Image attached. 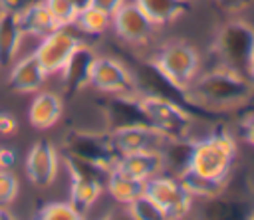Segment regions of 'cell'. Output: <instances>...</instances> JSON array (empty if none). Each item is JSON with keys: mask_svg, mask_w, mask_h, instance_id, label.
<instances>
[{"mask_svg": "<svg viewBox=\"0 0 254 220\" xmlns=\"http://www.w3.org/2000/svg\"><path fill=\"white\" fill-rule=\"evenodd\" d=\"M105 190L107 194L121 206L133 202L137 196H141L145 192V180L133 178L117 168H111L107 172V182H105Z\"/></svg>", "mask_w": 254, "mask_h": 220, "instance_id": "cell-21", "label": "cell"}, {"mask_svg": "<svg viewBox=\"0 0 254 220\" xmlns=\"http://www.w3.org/2000/svg\"><path fill=\"white\" fill-rule=\"evenodd\" d=\"M48 73L44 71L42 63L38 61L36 54L32 52L30 55L18 59L12 65V71L8 75V89L16 93H36L44 85Z\"/></svg>", "mask_w": 254, "mask_h": 220, "instance_id": "cell-16", "label": "cell"}, {"mask_svg": "<svg viewBox=\"0 0 254 220\" xmlns=\"http://www.w3.org/2000/svg\"><path fill=\"white\" fill-rule=\"evenodd\" d=\"M79 44H83V40L77 36L73 26H58L56 30H52L42 38L34 54L42 63L44 71L48 75H56L62 71V67L65 65V61Z\"/></svg>", "mask_w": 254, "mask_h": 220, "instance_id": "cell-10", "label": "cell"}, {"mask_svg": "<svg viewBox=\"0 0 254 220\" xmlns=\"http://www.w3.org/2000/svg\"><path fill=\"white\" fill-rule=\"evenodd\" d=\"M125 2L127 0H91V6L101 10V12H105L107 16H113Z\"/></svg>", "mask_w": 254, "mask_h": 220, "instance_id": "cell-30", "label": "cell"}, {"mask_svg": "<svg viewBox=\"0 0 254 220\" xmlns=\"http://www.w3.org/2000/svg\"><path fill=\"white\" fill-rule=\"evenodd\" d=\"M212 54L218 65L230 67L252 81V59H254V26L244 20L224 22L214 36Z\"/></svg>", "mask_w": 254, "mask_h": 220, "instance_id": "cell-4", "label": "cell"}, {"mask_svg": "<svg viewBox=\"0 0 254 220\" xmlns=\"http://www.w3.org/2000/svg\"><path fill=\"white\" fill-rule=\"evenodd\" d=\"M58 168H60V155L56 147L48 139L36 141L26 157V174L30 182L36 184L38 188H48L56 180Z\"/></svg>", "mask_w": 254, "mask_h": 220, "instance_id": "cell-13", "label": "cell"}, {"mask_svg": "<svg viewBox=\"0 0 254 220\" xmlns=\"http://www.w3.org/2000/svg\"><path fill=\"white\" fill-rule=\"evenodd\" d=\"M6 10V2L4 0H0V16H2V12Z\"/></svg>", "mask_w": 254, "mask_h": 220, "instance_id": "cell-35", "label": "cell"}, {"mask_svg": "<svg viewBox=\"0 0 254 220\" xmlns=\"http://www.w3.org/2000/svg\"><path fill=\"white\" fill-rule=\"evenodd\" d=\"M48 8V12L52 14V18L56 20L58 26H71L77 12L71 4V0H42Z\"/></svg>", "mask_w": 254, "mask_h": 220, "instance_id": "cell-25", "label": "cell"}, {"mask_svg": "<svg viewBox=\"0 0 254 220\" xmlns=\"http://www.w3.org/2000/svg\"><path fill=\"white\" fill-rule=\"evenodd\" d=\"M16 163V153L12 149H0V168H12Z\"/></svg>", "mask_w": 254, "mask_h": 220, "instance_id": "cell-31", "label": "cell"}, {"mask_svg": "<svg viewBox=\"0 0 254 220\" xmlns=\"http://www.w3.org/2000/svg\"><path fill=\"white\" fill-rule=\"evenodd\" d=\"M71 4L75 8V12H81V10H85V8L91 6V0H71Z\"/></svg>", "mask_w": 254, "mask_h": 220, "instance_id": "cell-32", "label": "cell"}, {"mask_svg": "<svg viewBox=\"0 0 254 220\" xmlns=\"http://www.w3.org/2000/svg\"><path fill=\"white\" fill-rule=\"evenodd\" d=\"M181 97L196 109L230 111L252 101V81L230 67L216 65L198 73Z\"/></svg>", "mask_w": 254, "mask_h": 220, "instance_id": "cell-1", "label": "cell"}, {"mask_svg": "<svg viewBox=\"0 0 254 220\" xmlns=\"http://www.w3.org/2000/svg\"><path fill=\"white\" fill-rule=\"evenodd\" d=\"M236 155V139L226 129H216L210 135L190 143V155L185 170L226 186L232 174Z\"/></svg>", "mask_w": 254, "mask_h": 220, "instance_id": "cell-2", "label": "cell"}, {"mask_svg": "<svg viewBox=\"0 0 254 220\" xmlns=\"http://www.w3.org/2000/svg\"><path fill=\"white\" fill-rule=\"evenodd\" d=\"M65 161V168L69 172V202L83 214L87 216V212L95 206V202L101 198L105 186L101 182V172L95 170L93 166L64 155Z\"/></svg>", "mask_w": 254, "mask_h": 220, "instance_id": "cell-9", "label": "cell"}, {"mask_svg": "<svg viewBox=\"0 0 254 220\" xmlns=\"http://www.w3.org/2000/svg\"><path fill=\"white\" fill-rule=\"evenodd\" d=\"M240 131H242L244 143L254 149V111H250L248 115L242 117V121H240Z\"/></svg>", "mask_w": 254, "mask_h": 220, "instance_id": "cell-28", "label": "cell"}, {"mask_svg": "<svg viewBox=\"0 0 254 220\" xmlns=\"http://www.w3.org/2000/svg\"><path fill=\"white\" fill-rule=\"evenodd\" d=\"M89 85L107 95H133L141 87L133 71L117 57L95 55L89 73Z\"/></svg>", "mask_w": 254, "mask_h": 220, "instance_id": "cell-8", "label": "cell"}, {"mask_svg": "<svg viewBox=\"0 0 254 220\" xmlns=\"http://www.w3.org/2000/svg\"><path fill=\"white\" fill-rule=\"evenodd\" d=\"M64 113L62 97L54 91H36V97L30 103L28 109V121L34 129L46 131L54 127Z\"/></svg>", "mask_w": 254, "mask_h": 220, "instance_id": "cell-17", "label": "cell"}, {"mask_svg": "<svg viewBox=\"0 0 254 220\" xmlns=\"http://www.w3.org/2000/svg\"><path fill=\"white\" fill-rule=\"evenodd\" d=\"M71 26H73L77 32L85 34V36L97 38V36H103V34L109 30V26H111V16H107L105 12H101V10L93 8V6H89V8L81 10V12H77V16H75V20H73Z\"/></svg>", "mask_w": 254, "mask_h": 220, "instance_id": "cell-22", "label": "cell"}, {"mask_svg": "<svg viewBox=\"0 0 254 220\" xmlns=\"http://www.w3.org/2000/svg\"><path fill=\"white\" fill-rule=\"evenodd\" d=\"M8 218H14V214L8 210V206H0V220H8Z\"/></svg>", "mask_w": 254, "mask_h": 220, "instance_id": "cell-33", "label": "cell"}, {"mask_svg": "<svg viewBox=\"0 0 254 220\" xmlns=\"http://www.w3.org/2000/svg\"><path fill=\"white\" fill-rule=\"evenodd\" d=\"M22 32L18 26V14L16 10H4L0 16V65L8 67L12 65L20 44H22Z\"/></svg>", "mask_w": 254, "mask_h": 220, "instance_id": "cell-20", "label": "cell"}, {"mask_svg": "<svg viewBox=\"0 0 254 220\" xmlns=\"http://www.w3.org/2000/svg\"><path fill=\"white\" fill-rule=\"evenodd\" d=\"M149 67L181 95L200 73V54L185 40H171L165 42L153 57H149Z\"/></svg>", "mask_w": 254, "mask_h": 220, "instance_id": "cell-3", "label": "cell"}, {"mask_svg": "<svg viewBox=\"0 0 254 220\" xmlns=\"http://www.w3.org/2000/svg\"><path fill=\"white\" fill-rule=\"evenodd\" d=\"M214 2H216L218 10H222L226 14H242L254 4V0H214Z\"/></svg>", "mask_w": 254, "mask_h": 220, "instance_id": "cell-27", "label": "cell"}, {"mask_svg": "<svg viewBox=\"0 0 254 220\" xmlns=\"http://www.w3.org/2000/svg\"><path fill=\"white\" fill-rule=\"evenodd\" d=\"M64 151L65 155L93 166L103 176H107V172L115 166L119 159V153L111 143L109 131L95 133V131L73 129L64 139Z\"/></svg>", "mask_w": 254, "mask_h": 220, "instance_id": "cell-6", "label": "cell"}, {"mask_svg": "<svg viewBox=\"0 0 254 220\" xmlns=\"http://www.w3.org/2000/svg\"><path fill=\"white\" fill-rule=\"evenodd\" d=\"M252 101H254V59H252Z\"/></svg>", "mask_w": 254, "mask_h": 220, "instance_id": "cell-34", "label": "cell"}, {"mask_svg": "<svg viewBox=\"0 0 254 220\" xmlns=\"http://www.w3.org/2000/svg\"><path fill=\"white\" fill-rule=\"evenodd\" d=\"M113 168L129 174L133 178L147 180L159 172H165L167 163H165L163 151H137V153L119 155Z\"/></svg>", "mask_w": 254, "mask_h": 220, "instance_id": "cell-15", "label": "cell"}, {"mask_svg": "<svg viewBox=\"0 0 254 220\" xmlns=\"http://www.w3.org/2000/svg\"><path fill=\"white\" fill-rule=\"evenodd\" d=\"M20 190L18 178L10 172V168H0V206H10Z\"/></svg>", "mask_w": 254, "mask_h": 220, "instance_id": "cell-26", "label": "cell"}, {"mask_svg": "<svg viewBox=\"0 0 254 220\" xmlns=\"http://www.w3.org/2000/svg\"><path fill=\"white\" fill-rule=\"evenodd\" d=\"M125 212L129 218L133 220H163V210L143 192L141 196H137L133 202L125 204Z\"/></svg>", "mask_w": 254, "mask_h": 220, "instance_id": "cell-23", "label": "cell"}, {"mask_svg": "<svg viewBox=\"0 0 254 220\" xmlns=\"http://www.w3.org/2000/svg\"><path fill=\"white\" fill-rule=\"evenodd\" d=\"M109 137L119 155L137 153V151H163L171 141H175L157 127L149 125L147 121H137L111 129Z\"/></svg>", "mask_w": 254, "mask_h": 220, "instance_id": "cell-11", "label": "cell"}, {"mask_svg": "<svg viewBox=\"0 0 254 220\" xmlns=\"http://www.w3.org/2000/svg\"><path fill=\"white\" fill-rule=\"evenodd\" d=\"M141 12L157 26H167L177 22L190 10V0H133Z\"/></svg>", "mask_w": 254, "mask_h": 220, "instance_id": "cell-19", "label": "cell"}, {"mask_svg": "<svg viewBox=\"0 0 254 220\" xmlns=\"http://www.w3.org/2000/svg\"><path fill=\"white\" fill-rule=\"evenodd\" d=\"M38 218H42V220H79L85 216L71 202H48L40 208Z\"/></svg>", "mask_w": 254, "mask_h": 220, "instance_id": "cell-24", "label": "cell"}, {"mask_svg": "<svg viewBox=\"0 0 254 220\" xmlns=\"http://www.w3.org/2000/svg\"><path fill=\"white\" fill-rule=\"evenodd\" d=\"M111 26L115 36L131 46H145L153 32H155V24L141 12V8L133 2L127 0L113 16H111Z\"/></svg>", "mask_w": 254, "mask_h": 220, "instance_id": "cell-12", "label": "cell"}, {"mask_svg": "<svg viewBox=\"0 0 254 220\" xmlns=\"http://www.w3.org/2000/svg\"><path fill=\"white\" fill-rule=\"evenodd\" d=\"M145 194L163 210V216L169 220H179L190 214L194 198L183 186V182L173 174L159 172L145 180Z\"/></svg>", "mask_w": 254, "mask_h": 220, "instance_id": "cell-7", "label": "cell"}, {"mask_svg": "<svg viewBox=\"0 0 254 220\" xmlns=\"http://www.w3.org/2000/svg\"><path fill=\"white\" fill-rule=\"evenodd\" d=\"M18 26L22 36H34V38H44L52 30L58 28L56 20L48 12L46 4L42 0H30L26 2L18 12Z\"/></svg>", "mask_w": 254, "mask_h": 220, "instance_id": "cell-18", "label": "cell"}, {"mask_svg": "<svg viewBox=\"0 0 254 220\" xmlns=\"http://www.w3.org/2000/svg\"><path fill=\"white\" fill-rule=\"evenodd\" d=\"M18 129V121L12 113H6V111H0V135H14Z\"/></svg>", "mask_w": 254, "mask_h": 220, "instance_id": "cell-29", "label": "cell"}, {"mask_svg": "<svg viewBox=\"0 0 254 220\" xmlns=\"http://www.w3.org/2000/svg\"><path fill=\"white\" fill-rule=\"evenodd\" d=\"M95 55L97 54L87 44H79L73 50V54L69 55V59L65 61V65L60 71L64 91L67 95H75L89 85V73H91V63H93Z\"/></svg>", "mask_w": 254, "mask_h": 220, "instance_id": "cell-14", "label": "cell"}, {"mask_svg": "<svg viewBox=\"0 0 254 220\" xmlns=\"http://www.w3.org/2000/svg\"><path fill=\"white\" fill-rule=\"evenodd\" d=\"M133 103L141 111L143 119L169 135L171 139H187L192 127V113L183 107L179 101L165 97L161 93L151 91H137L131 95Z\"/></svg>", "mask_w": 254, "mask_h": 220, "instance_id": "cell-5", "label": "cell"}]
</instances>
